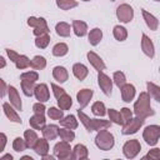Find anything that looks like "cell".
Here are the masks:
<instances>
[{"mask_svg": "<svg viewBox=\"0 0 160 160\" xmlns=\"http://www.w3.org/2000/svg\"><path fill=\"white\" fill-rule=\"evenodd\" d=\"M49 42H50V35L49 34L35 36V46L38 49H45V48H48Z\"/></svg>", "mask_w": 160, "mask_h": 160, "instance_id": "42", "label": "cell"}, {"mask_svg": "<svg viewBox=\"0 0 160 160\" xmlns=\"http://www.w3.org/2000/svg\"><path fill=\"white\" fill-rule=\"evenodd\" d=\"M34 96L38 101L40 102H46L49 101L50 99V91H49V88L46 84L44 82H40V84H36L35 86V90H34Z\"/></svg>", "mask_w": 160, "mask_h": 160, "instance_id": "13", "label": "cell"}, {"mask_svg": "<svg viewBox=\"0 0 160 160\" xmlns=\"http://www.w3.org/2000/svg\"><path fill=\"white\" fill-rule=\"evenodd\" d=\"M72 74H74V76H75L78 80L82 81V80L88 76L89 69H88L86 65H84L82 62H75V64L72 65Z\"/></svg>", "mask_w": 160, "mask_h": 160, "instance_id": "25", "label": "cell"}, {"mask_svg": "<svg viewBox=\"0 0 160 160\" xmlns=\"http://www.w3.org/2000/svg\"><path fill=\"white\" fill-rule=\"evenodd\" d=\"M59 138L64 141H68V142H71L75 140V132L74 130L71 129H68V128H60L59 129Z\"/></svg>", "mask_w": 160, "mask_h": 160, "instance_id": "38", "label": "cell"}, {"mask_svg": "<svg viewBox=\"0 0 160 160\" xmlns=\"http://www.w3.org/2000/svg\"><path fill=\"white\" fill-rule=\"evenodd\" d=\"M50 86H51V89H52V94H54V96H55V99H59L60 96H62L66 91L61 88V86H59V85H56L55 82H51L50 84Z\"/></svg>", "mask_w": 160, "mask_h": 160, "instance_id": "47", "label": "cell"}, {"mask_svg": "<svg viewBox=\"0 0 160 160\" xmlns=\"http://www.w3.org/2000/svg\"><path fill=\"white\" fill-rule=\"evenodd\" d=\"M20 79H25V80H30V81H34L36 82L39 80V74L36 70H29V71H25L20 75Z\"/></svg>", "mask_w": 160, "mask_h": 160, "instance_id": "45", "label": "cell"}, {"mask_svg": "<svg viewBox=\"0 0 160 160\" xmlns=\"http://www.w3.org/2000/svg\"><path fill=\"white\" fill-rule=\"evenodd\" d=\"M144 159H151V160H160V149L159 148H152L149 150V152L144 156Z\"/></svg>", "mask_w": 160, "mask_h": 160, "instance_id": "46", "label": "cell"}, {"mask_svg": "<svg viewBox=\"0 0 160 160\" xmlns=\"http://www.w3.org/2000/svg\"><path fill=\"white\" fill-rule=\"evenodd\" d=\"M29 125H30V128H32L35 130H42L46 125L45 114H34L29 119Z\"/></svg>", "mask_w": 160, "mask_h": 160, "instance_id": "18", "label": "cell"}, {"mask_svg": "<svg viewBox=\"0 0 160 160\" xmlns=\"http://www.w3.org/2000/svg\"><path fill=\"white\" fill-rule=\"evenodd\" d=\"M20 85H21L22 94H24L25 96H28V98L34 96V90H35V86H36L34 81H30V80H25V79H22V80H21V82H20Z\"/></svg>", "mask_w": 160, "mask_h": 160, "instance_id": "30", "label": "cell"}, {"mask_svg": "<svg viewBox=\"0 0 160 160\" xmlns=\"http://www.w3.org/2000/svg\"><path fill=\"white\" fill-rule=\"evenodd\" d=\"M59 126L55 125V124H49V125H45V128L41 130L42 132V136L45 139H48L49 141L51 140H55L58 136H59Z\"/></svg>", "mask_w": 160, "mask_h": 160, "instance_id": "24", "label": "cell"}, {"mask_svg": "<svg viewBox=\"0 0 160 160\" xmlns=\"http://www.w3.org/2000/svg\"><path fill=\"white\" fill-rule=\"evenodd\" d=\"M0 82H1V96L4 98L8 94V91H9V86L6 85L5 80H2V79H0Z\"/></svg>", "mask_w": 160, "mask_h": 160, "instance_id": "51", "label": "cell"}, {"mask_svg": "<svg viewBox=\"0 0 160 160\" xmlns=\"http://www.w3.org/2000/svg\"><path fill=\"white\" fill-rule=\"evenodd\" d=\"M14 158H12V155H10V154H5V155H2L1 158H0V160H12Z\"/></svg>", "mask_w": 160, "mask_h": 160, "instance_id": "53", "label": "cell"}, {"mask_svg": "<svg viewBox=\"0 0 160 160\" xmlns=\"http://www.w3.org/2000/svg\"><path fill=\"white\" fill-rule=\"evenodd\" d=\"M54 158H55V155H54V156H51V155H45V156H42L44 160H54Z\"/></svg>", "mask_w": 160, "mask_h": 160, "instance_id": "55", "label": "cell"}, {"mask_svg": "<svg viewBox=\"0 0 160 160\" xmlns=\"http://www.w3.org/2000/svg\"><path fill=\"white\" fill-rule=\"evenodd\" d=\"M5 50H6V55H8L9 60L15 64V61L18 60V58L20 56V54H18V52H16L15 50H12V49H5Z\"/></svg>", "mask_w": 160, "mask_h": 160, "instance_id": "50", "label": "cell"}, {"mask_svg": "<svg viewBox=\"0 0 160 160\" xmlns=\"http://www.w3.org/2000/svg\"><path fill=\"white\" fill-rule=\"evenodd\" d=\"M2 110H4L5 116H6L10 121L16 122V124H21V122H22L21 118H20L19 114H18V110H16L10 102H6V101L2 102Z\"/></svg>", "mask_w": 160, "mask_h": 160, "instance_id": "14", "label": "cell"}, {"mask_svg": "<svg viewBox=\"0 0 160 160\" xmlns=\"http://www.w3.org/2000/svg\"><path fill=\"white\" fill-rule=\"evenodd\" d=\"M102 40V30L99 28H94L90 30V32L88 34V41L91 46H96L100 44V41Z\"/></svg>", "mask_w": 160, "mask_h": 160, "instance_id": "26", "label": "cell"}, {"mask_svg": "<svg viewBox=\"0 0 160 160\" xmlns=\"http://www.w3.org/2000/svg\"><path fill=\"white\" fill-rule=\"evenodd\" d=\"M46 106H45V102H40V101H38V102H35L34 105H32V111H34V114H45L46 112Z\"/></svg>", "mask_w": 160, "mask_h": 160, "instance_id": "48", "label": "cell"}, {"mask_svg": "<svg viewBox=\"0 0 160 160\" xmlns=\"http://www.w3.org/2000/svg\"><path fill=\"white\" fill-rule=\"evenodd\" d=\"M71 28H72V32L78 38H82L88 34V24L82 20H72Z\"/></svg>", "mask_w": 160, "mask_h": 160, "instance_id": "21", "label": "cell"}, {"mask_svg": "<svg viewBox=\"0 0 160 160\" xmlns=\"http://www.w3.org/2000/svg\"><path fill=\"white\" fill-rule=\"evenodd\" d=\"M92 95H94V91L91 89H81L76 92V100L80 105V109H84L89 105Z\"/></svg>", "mask_w": 160, "mask_h": 160, "instance_id": "15", "label": "cell"}, {"mask_svg": "<svg viewBox=\"0 0 160 160\" xmlns=\"http://www.w3.org/2000/svg\"><path fill=\"white\" fill-rule=\"evenodd\" d=\"M0 61H1V65H0V69H4L6 66V60L4 56H0Z\"/></svg>", "mask_w": 160, "mask_h": 160, "instance_id": "54", "label": "cell"}, {"mask_svg": "<svg viewBox=\"0 0 160 160\" xmlns=\"http://www.w3.org/2000/svg\"><path fill=\"white\" fill-rule=\"evenodd\" d=\"M34 151H35V154L36 155H39L40 158H42V156H45V155H48L49 154V140L48 139H45L44 136L42 138H40L39 140H38V142H36V145L34 146V149H32Z\"/></svg>", "mask_w": 160, "mask_h": 160, "instance_id": "23", "label": "cell"}, {"mask_svg": "<svg viewBox=\"0 0 160 160\" xmlns=\"http://www.w3.org/2000/svg\"><path fill=\"white\" fill-rule=\"evenodd\" d=\"M142 139L149 146H155L160 139V125H148L142 131Z\"/></svg>", "mask_w": 160, "mask_h": 160, "instance_id": "5", "label": "cell"}, {"mask_svg": "<svg viewBox=\"0 0 160 160\" xmlns=\"http://www.w3.org/2000/svg\"><path fill=\"white\" fill-rule=\"evenodd\" d=\"M120 92H121V99L124 102H131L135 98L136 94V89L132 84H125L122 88H120Z\"/></svg>", "mask_w": 160, "mask_h": 160, "instance_id": "17", "label": "cell"}, {"mask_svg": "<svg viewBox=\"0 0 160 160\" xmlns=\"http://www.w3.org/2000/svg\"><path fill=\"white\" fill-rule=\"evenodd\" d=\"M144 122H145V119L144 118L134 116L130 121H128L126 124H124L121 126L122 128V130H121L122 135H132V134H136L140 130V128L144 125Z\"/></svg>", "mask_w": 160, "mask_h": 160, "instance_id": "9", "label": "cell"}, {"mask_svg": "<svg viewBox=\"0 0 160 160\" xmlns=\"http://www.w3.org/2000/svg\"><path fill=\"white\" fill-rule=\"evenodd\" d=\"M30 62H31V60H30L26 55H20V56L18 58V60L15 61V66H16V69H19V70H24V69L30 68Z\"/></svg>", "mask_w": 160, "mask_h": 160, "instance_id": "44", "label": "cell"}, {"mask_svg": "<svg viewBox=\"0 0 160 160\" xmlns=\"http://www.w3.org/2000/svg\"><path fill=\"white\" fill-rule=\"evenodd\" d=\"M112 79H110L109 75H106L104 71L98 72V85L100 88V90L102 91V94H105L106 96H110L112 92Z\"/></svg>", "mask_w": 160, "mask_h": 160, "instance_id": "10", "label": "cell"}, {"mask_svg": "<svg viewBox=\"0 0 160 160\" xmlns=\"http://www.w3.org/2000/svg\"><path fill=\"white\" fill-rule=\"evenodd\" d=\"M150 95L148 94V91H142L139 94L138 96V100L134 102V114L135 116H140V118H149V116H152L155 115V111L152 110L151 108V104H150Z\"/></svg>", "mask_w": 160, "mask_h": 160, "instance_id": "2", "label": "cell"}, {"mask_svg": "<svg viewBox=\"0 0 160 160\" xmlns=\"http://www.w3.org/2000/svg\"><path fill=\"white\" fill-rule=\"evenodd\" d=\"M152 1H160V0H152Z\"/></svg>", "mask_w": 160, "mask_h": 160, "instance_id": "57", "label": "cell"}, {"mask_svg": "<svg viewBox=\"0 0 160 160\" xmlns=\"http://www.w3.org/2000/svg\"><path fill=\"white\" fill-rule=\"evenodd\" d=\"M0 136H1V140H2V146H1V150H0V151H4V149H5V146H6V140H8V138H6V135H5L4 132H1Z\"/></svg>", "mask_w": 160, "mask_h": 160, "instance_id": "52", "label": "cell"}, {"mask_svg": "<svg viewBox=\"0 0 160 160\" xmlns=\"http://www.w3.org/2000/svg\"><path fill=\"white\" fill-rule=\"evenodd\" d=\"M112 81H114V84L120 89V88H122L125 84H126V76H125V74L122 72V71H114V74H112Z\"/></svg>", "mask_w": 160, "mask_h": 160, "instance_id": "43", "label": "cell"}, {"mask_svg": "<svg viewBox=\"0 0 160 160\" xmlns=\"http://www.w3.org/2000/svg\"><path fill=\"white\" fill-rule=\"evenodd\" d=\"M110 1H115V0H110Z\"/></svg>", "mask_w": 160, "mask_h": 160, "instance_id": "59", "label": "cell"}, {"mask_svg": "<svg viewBox=\"0 0 160 160\" xmlns=\"http://www.w3.org/2000/svg\"><path fill=\"white\" fill-rule=\"evenodd\" d=\"M116 18L122 24H129L134 19V9L129 4H120L116 8Z\"/></svg>", "mask_w": 160, "mask_h": 160, "instance_id": "8", "label": "cell"}, {"mask_svg": "<svg viewBox=\"0 0 160 160\" xmlns=\"http://www.w3.org/2000/svg\"><path fill=\"white\" fill-rule=\"evenodd\" d=\"M108 116H109V120L112 124H116V125H120V126H122L125 124L120 111H118L115 109H108Z\"/></svg>", "mask_w": 160, "mask_h": 160, "instance_id": "37", "label": "cell"}, {"mask_svg": "<svg viewBox=\"0 0 160 160\" xmlns=\"http://www.w3.org/2000/svg\"><path fill=\"white\" fill-rule=\"evenodd\" d=\"M86 58H88V61L90 62V65L98 71V72H100V71H104L105 69H106V65H105V62H104V60L95 52V51H88V54H86Z\"/></svg>", "mask_w": 160, "mask_h": 160, "instance_id": "11", "label": "cell"}, {"mask_svg": "<svg viewBox=\"0 0 160 160\" xmlns=\"http://www.w3.org/2000/svg\"><path fill=\"white\" fill-rule=\"evenodd\" d=\"M46 114H48V118H50L51 120H61L64 118V110H61L59 106L55 108V106H51L46 110Z\"/></svg>", "mask_w": 160, "mask_h": 160, "instance_id": "39", "label": "cell"}, {"mask_svg": "<svg viewBox=\"0 0 160 160\" xmlns=\"http://www.w3.org/2000/svg\"><path fill=\"white\" fill-rule=\"evenodd\" d=\"M24 139H25V141L28 144V148L29 149H34V146L36 145V142L39 140V136H38L35 129L31 128V129H28V130L24 131Z\"/></svg>", "mask_w": 160, "mask_h": 160, "instance_id": "27", "label": "cell"}, {"mask_svg": "<svg viewBox=\"0 0 160 160\" xmlns=\"http://www.w3.org/2000/svg\"><path fill=\"white\" fill-rule=\"evenodd\" d=\"M81 1H85V2H88V1H91V0H81Z\"/></svg>", "mask_w": 160, "mask_h": 160, "instance_id": "56", "label": "cell"}, {"mask_svg": "<svg viewBox=\"0 0 160 160\" xmlns=\"http://www.w3.org/2000/svg\"><path fill=\"white\" fill-rule=\"evenodd\" d=\"M28 25L32 28V34L35 36H40L44 34H49L50 29L48 26V22L44 18H36V16H29L28 18Z\"/></svg>", "mask_w": 160, "mask_h": 160, "instance_id": "4", "label": "cell"}, {"mask_svg": "<svg viewBox=\"0 0 160 160\" xmlns=\"http://www.w3.org/2000/svg\"><path fill=\"white\" fill-rule=\"evenodd\" d=\"M8 96H9V102L16 109V110H22V102H21V98L19 95V91L16 90L15 86L9 85V91H8Z\"/></svg>", "mask_w": 160, "mask_h": 160, "instance_id": "16", "label": "cell"}, {"mask_svg": "<svg viewBox=\"0 0 160 160\" xmlns=\"http://www.w3.org/2000/svg\"><path fill=\"white\" fill-rule=\"evenodd\" d=\"M89 156V150L84 144H76L72 148L71 160H85Z\"/></svg>", "mask_w": 160, "mask_h": 160, "instance_id": "19", "label": "cell"}, {"mask_svg": "<svg viewBox=\"0 0 160 160\" xmlns=\"http://www.w3.org/2000/svg\"><path fill=\"white\" fill-rule=\"evenodd\" d=\"M55 31L60 38H69L72 31V28L70 26V24L65 21H60L55 25Z\"/></svg>", "mask_w": 160, "mask_h": 160, "instance_id": "28", "label": "cell"}, {"mask_svg": "<svg viewBox=\"0 0 160 160\" xmlns=\"http://www.w3.org/2000/svg\"><path fill=\"white\" fill-rule=\"evenodd\" d=\"M54 155L55 158H58L59 160H69L71 159V155H72V149L70 146V142L68 141H59L54 145Z\"/></svg>", "mask_w": 160, "mask_h": 160, "instance_id": "6", "label": "cell"}, {"mask_svg": "<svg viewBox=\"0 0 160 160\" xmlns=\"http://www.w3.org/2000/svg\"><path fill=\"white\" fill-rule=\"evenodd\" d=\"M12 149H14L16 152H21V151H24V150H26V149H29V148H28V144H26L25 139L18 136V138H15V139L12 140Z\"/></svg>", "mask_w": 160, "mask_h": 160, "instance_id": "41", "label": "cell"}, {"mask_svg": "<svg viewBox=\"0 0 160 160\" xmlns=\"http://www.w3.org/2000/svg\"><path fill=\"white\" fill-rule=\"evenodd\" d=\"M95 145L98 149H100L102 151L111 150L115 145V138H114L112 132H110L108 129H102V130L98 131L96 136H95Z\"/></svg>", "mask_w": 160, "mask_h": 160, "instance_id": "3", "label": "cell"}, {"mask_svg": "<svg viewBox=\"0 0 160 160\" xmlns=\"http://www.w3.org/2000/svg\"><path fill=\"white\" fill-rule=\"evenodd\" d=\"M59 122L62 128H68V129H71V130H75L79 126V120L76 119L75 115H66L61 120H59Z\"/></svg>", "mask_w": 160, "mask_h": 160, "instance_id": "29", "label": "cell"}, {"mask_svg": "<svg viewBox=\"0 0 160 160\" xmlns=\"http://www.w3.org/2000/svg\"><path fill=\"white\" fill-rule=\"evenodd\" d=\"M91 112L95 115V116H105L108 114V109L105 108V104L102 101H95L92 105H91Z\"/></svg>", "mask_w": 160, "mask_h": 160, "instance_id": "35", "label": "cell"}, {"mask_svg": "<svg viewBox=\"0 0 160 160\" xmlns=\"http://www.w3.org/2000/svg\"><path fill=\"white\" fill-rule=\"evenodd\" d=\"M159 72H160V66H159Z\"/></svg>", "mask_w": 160, "mask_h": 160, "instance_id": "58", "label": "cell"}, {"mask_svg": "<svg viewBox=\"0 0 160 160\" xmlns=\"http://www.w3.org/2000/svg\"><path fill=\"white\" fill-rule=\"evenodd\" d=\"M141 14H142V18H144V21H145L146 26L150 30H152V31L158 30V28H159V20L156 19V16L152 15L151 12L146 11L145 9H141Z\"/></svg>", "mask_w": 160, "mask_h": 160, "instance_id": "20", "label": "cell"}, {"mask_svg": "<svg viewBox=\"0 0 160 160\" xmlns=\"http://www.w3.org/2000/svg\"><path fill=\"white\" fill-rule=\"evenodd\" d=\"M146 90L151 99L160 102V86L159 85H156L151 81H146Z\"/></svg>", "mask_w": 160, "mask_h": 160, "instance_id": "31", "label": "cell"}, {"mask_svg": "<svg viewBox=\"0 0 160 160\" xmlns=\"http://www.w3.org/2000/svg\"><path fill=\"white\" fill-rule=\"evenodd\" d=\"M52 78H54L58 82L64 84V82H66L68 79H69V72H68L66 68L58 65V66H54V69H52Z\"/></svg>", "mask_w": 160, "mask_h": 160, "instance_id": "22", "label": "cell"}, {"mask_svg": "<svg viewBox=\"0 0 160 160\" xmlns=\"http://www.w3.org/2000/svg\"><path fill=\"white\" fill-rule=\"evenodd\" d=\"M78 116L80 122L84 125V128L86 129V131L91 132V131H100L102 129H109L111 126V121L110 120H104V119H91L90 116H88L82 109L78 110Z\"/></svg>", "mask_w": 160, "mask_h": 160, "instance_id": "1", "label": "cell"}, {"mask_svg": "<svg viewBox=\"0 0 160 160\" xmlns=\"http://www.w3.org/2000/svg\"><path fill=\"white\" fill-rule=\"evenodd\" d=\"M141 50L150 59H152L155 56V46H154V42H152V40L145 32L141 34Z\"/></svg>", "mask_w": 160, "mask_h": 160, "instance_id": "12", "label": "cell"}, {"mask_svg": "<svg viewBox=\"0 0 160 160\" xmlns=\"http://www.w3.org/2000/svg\"><path fill=\"white\" fill-rule=\"evenodd\" d=\"M78 5L79 2L76 0H56V6L60 10H71Z\"/></svg>", "mask_w": 160, "mask_h": 160, "instance_id": "40", "label": "cell"}, {"mask_svg": "<svg viewBox=\"0 0 160 160\" xmlns=\"http://www.w3.org/2000/svg\"><path fill=\"white\" fill-rule=\"evenodd\" d=\"M112 35L118 41H125L128 39V30L122 25H115L112 28Z\"/></svg>", "mask_w": 160, "mask_h": 160, "instance_id": "32", "label": "cell"}, {"mask_svg": "<svg viewBox=\"0 0 160 160\" xmlns=\"http://www.w3.org/2000/svg\"><path fill=\"white\" fill-rule=\"evenodd\" d=\"M120 114H121V116H122V120H124V122L126 124L128 121H130L134 116H132V111L129 109V108H122L121 110H120Z\"/></svg>", "mask_w": 160, "mask_h": 160, "instance_id": "49", "label": "cell"}, {"mask_svg": "<svg viewBox=\"0 0 160 160\" xmlns=\"http://www.w3.org/2000/svg\"><path fill=\"white\" fill-rule=\"evenodd\" d=\"M56 101H58V106L61 109V110H69L70 108H71V105H72V99H71V96L69 95V94H64L62 96H60L59 99H56Z\"/></svg>", "mask_w": 160, "mask_h": 160, "instance_id": "36", "label": "cell"}, {"mask_svg": "<svg viewBox=\"0 0 160 160\" xmlns=\"http://www.w3.org/2000/svg\"><path fill=\"white\" fill-rule=\"evenodd\" d=\"M51 52H52V55L56 56V58H62V56H65V55L69 52V46H68V44H65V42H58V44L54 45Z\"/></svg>", "mask_w": 160, "mask_h": 160, "instance_id": "33", "label": "cell"}, {"mask_svg": "<svg viewBox=\"0 0 160 160\" xmlns=\"http://www.w3.org/2000/svg\"><path fill=\"white\" fill-rule=\"evenodd\" d=\"M30 68L32 70H42L46 68V59L41 55H35L32 59H31V62H30Z\"/></svg>", "mask_w": 160, "mask_h": 160, "instance_id": "34", "label": "cell"}, {"mask_svg": "<svg viewBox=\"0 0 160 160\" xmlns=\"http://www.w3.org/2000/svg\"><path fill=\"white\" fill-rule=\"evenodd\" d=\"M140 151H141V145L138 139L128 140L122 145V154L126 159H135Z\"/></svg>", "mask_w": 160, "mask_h": 160, "instance_id": "7", "label": "cell"}]
</instances>
